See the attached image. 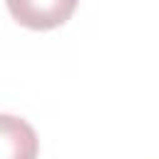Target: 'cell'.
Returning a JSON list of instances; mask_svg holds the SVG:
<instances>
[{
    "mask_svg": "<svg viewBox=\"0 0 159 159\" xmlns=\"http://www.w3.org/2000/svg\"><path fill=\"white\" fill-rule=\"evenodd\" d=\"M15 22L30 30H52L65 25L80 0H5Z\"/></svg>",
    "mask_w": 159,
    "mask_h": 159,
    "instance_id": "1",
    "label": "cell"
},
{
    "mask_svg": "<svg viewBox=\"0 0 159 159\" xmlns=\"http://www.w3.org/2000/svg\"><path fill=\"white\" fill-rule=\"evenodd\" d=\"M40 139L35 129L15 114H0V159H37Z\"/></svg>",
    "mask_w": 159,
    "mask_h": 159,
    "instance_id": "2",
    "label": "cell"
}]
</instances>
